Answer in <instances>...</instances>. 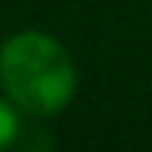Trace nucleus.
<instances>
[{
	"label": "nucleus",
	"mask_w": 152,
	"mask_h": 152,
	"mask_svg": "<svg viewBox=\"0 0 152 152\" xmlns=\"http://www.w3.org/2000/svg\"><path fill=\"white\" fill-rule=\"evenodd\" d=\"M0 84L22 112L47 118L68 106L78 87V72L56 37L19 31L0 47Z\"/></svg>",
	"instance_id": "obj_1"
},
{
	"label": "nucleus",
	"mask_w": 152,
	"mask_h": 152,
	"mask_svg": "<svg viewBox=\"0 0 152 152\" xmlns=\"http://www.w3.org/2000/svg\"><path fill=\"white\" fill-rule=\"evenodd\" d=\"M19 137V115H16V106H12L10 96H0V149L12 146V140Z\"/></svg>",
	"instance_id": "obj_2"
}]
</instances>
